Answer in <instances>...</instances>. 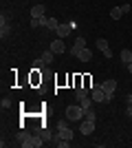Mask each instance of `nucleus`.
Segmentation results:
<instances>
[{"instance_id":"nucleus-1","label":"nucleus","mask_w":132,"mask_h":148,"mask_svg":"<svg viewBox=\"0 0 132 148\" xmlns=\"http://www.w3.org/2000/svg\"><path fill=\"white\" fill-rule=\"evenodd\" d=\"M66 119H68V122H82L84 119V108L77 106V104L66 106Z\"/></svg>"},{"instance_id":"nucleus-2","label":"nucleus","mask_w":132,"mask_h":148,"mask_svg":"<svg viewBox=\"0 0 132 148\" xmlns=\"http://www.w3.org/2000/svg\"><path fill=\"white\" fill-rule=\"evenodd\" d=\"M101 88H104V93H106V99L110 102V99L114 97V91H117V80H114V77H110V80L101 82Z\"/></svg>"},{"instance_id":"nucleus-3","label":"nucleus","mask_w":132,"mask_h":148,"mask_svg":"<svg viewBox=\"0 0 132 148\" xmlns=\"http://www.w3.org/2000/svg\"><path fill=\"white\" fill-rule=\"evenodd\" d=\"M57 137H62V139H73L75 137V133L68 128V122H57Z\"/></svg>"},{"instance_id":"nucleus-4","label":"nucleus","mask_w":132,"mask_h":148,"mask_svg":"<svg viewBox=\"0 0 132 148\" xmlns=\"http://www.w3.org/2000/svg\"><path fill=\"white\" fill-rule=\"evenodd\" d=\"M44 146V137L42 135H29V139H26L24 144H22V148H42Z\"/></svg>"},{"instance_id":"nucleus-5","label":"nucleus","mask_w":132,"mask_h":148,"mask_svg":"<svg viewBox=\"0 0 132 148\" xmlns=\"http://www.w3.org/2000/svg\"><path fill=\"white\" fill-rule=\"evenodd\" d=\"M90 97H93V102H108L101 84H93V86H90Z\"/></svg>"},{"instance_id":"nucleus-6","label":"nucleus","mask_w":132,"mask_h":148,"mask_svg":"<svg viewBox=\"0 0 132 148\" xmlns=\"http://www.w3.org/2000/svg\"><path fill=\"white\" fill-rule=\"evenodd\" d=\"M73 29H77V25H75V22H64V25H60V27H57V31H55V33H57V36H60V38L64 40L66 36H70V33H73Z\"/></svg>"},{"instance_id":"nucleus-7","label":"nucleus","mask_w":132,"mask_h":148,"mask_svg":"<svg viewBox=\"0 0 132 148\" xmlns=\"http://www.w3.org/2000/svg\"><path fill=\"white\" fill-rule=\"evenodd\" d=\"M0 36H2V38H9V36H11V27H9V18H7L5 13H2V18H0Z\"/></svg>"},{"instance_id":"nucleus-8","label":"nucleus","mask_w":132,"mask_h":148,"mask_svg":"<svg viewBox=\"0 0 132 148\" xmlns=\"http://www.w3.org/2000/svg\"><path fill=\"white\" fill-rule=\"evenodd\" d=\"M95 130V122L93 119H82V124H79V133L82 135H90Z\"/></svg>"},{"instance_id":"nucleus-9","label":"nucleus","mask_w":132,"mask_h":148,"mask_svg":"<svg viewBox=\"0 0 132 148\" xmlns=\"http://www.w3.org/2000/svg\"><path fill=\"white\" fill-rule=\"evenodd\" d=\"M97 49H99L106 58H112V51H110V44H108V40L99 38V40H97Z\"/></svg>"},{"instance_id":"nucleus-10","label":"nucleus","mask_w":132,"mask_h":148,"mask_svg":"<svg viewBox=\"0 0 132 148\" xmlns=\"http://www.w3.org/2000/svg\"><path fill=\"white\" fill-rule=\"evenodd\" d=\"M51 51H53V53H57V56L66 51V44H64L62 38H57V40H53V42H51Z\"/></svg>"},{"instance_id":"nucleus-11","label":"nucleus","mask_w":132,"mask_h":148,"mask_svg":"<svg viewBox=\"0 0 132 148\" xmlns=\"http://www.w3.org/2000/svg\"><path fill=\"white\" fill-rule=\"evenodd\" d=\"M82 49H86V38H84V36H77V38H75V44H73V49H70V51L77 56Z\"/></svg>"},{"instance_id":"nucleus-12","label":"nucleus","mask_w":132,"mask_h":148,"mask_svg":"<svg viewBox=\"0 0 132 148\" xmlns=\"http://www.w3.org/2000/svg\"><path fill=\"white\" fill-rule=\"evenodd\" d=\"M75 58H77L79 62H90V60H93V51H90V49L86 47V49H82V51H79V53H77Z\"/></svg>"},{"instance_id":"nucleus-13","label":"nucleus","mask_w":132,"mask_h":148,"mask_svg":"<svg viewBox=\"0 0 132 148\" xmlns=\"http://www.w3.org/2000/svg\"><path fill=\"white\" fill-rule=\"evenodd\" d=\"M90 95V86H75V97H77V102L82 97H88Z\"/></svg>"},{"instance_id":"nucleus-14","label":"nucleus","mask_w":132,"mask_h":148,"mask_svg":"<svg viewBox=\"0 0 132 148\" xmlns=\"http://www.w3.org/2000/svg\"><path fill=\"white\" fill-rule=\"evenodd\" d=\"M44 11H46V7H44V5H33L31 7V18H42Z\"/></svg>"},{"instance_id":"nucleus-15","label":"nucleus","mask_w":132,"mask_h":148,"mask_svg":"<svg viewBox=\"0 0 132 148\" xmlns=\"http://www.w3.org/2000/svg\"><path fill=\"white\" fill-rule=\"evenodd\" d=\"M40 58H42V62H44V64H51V62H53V60H55V53H53V51H44V53H40Z\"/></svg>"},{"instance_id":"nucleus-16","label":"nucleus","mask_w":132,"mask_h":148,"mask_svg":"<svg viewBox=\"0 0 132 148\" xmlns=\"http://www.w3.org/2000/svg\"><path fill=\"white\" fill-rule=\"evenodd\" d=\"M121 16H123V9H121V7H112V9H110V18L112 20H121Z\"/></svg>"},{"instance_id":"nucleus-17","label":"nucleus","mask_w":132,"mask_h":148,"mask_svg":"<svg viewBox=\"0 0 132 148\" xmlns=\"http://www.w3.org/2000/svg\"><path fill=\"white\" fill-rule=\"evenodd\" d=\"M79 106H82V108H84V113H86L88 108L93 106V97H90V95H88V97H82V99H79Z\"/></svg>"},{"instance_id":"nucleus-18","label":"nucleus","mask_w":132,"mask_h":148,"mask_svg":"<svg viewBox=\"0 0 132 148\" xmlns=\"http://www.w3.org/2000/svg\"><path fill=\"white\" fill-rule=\"evenodd\" d=\"M121 62H123V64L128 66V64L132 62V51H128V49H123V51H121Z\"/></svg>"},{"instance_id":"nucleus-19","label":"nucleus","mask_w":132,"mask_h":148,"mask_svg":"<svg viewBox=\"0 0 132 148\" xmlns=\"http://www.w3.org/2000/svg\"><path fill=\"white\" fill-rule=\"evenodd\" d=\"M57 27H60L57 18H49V20H46V29H49V31H57Z\"/></svg>"},{"instance_id":"nucleus-20","label":"nucleus","mask_w":132,"mask_h":148,"mask_svg":"<svg viewBox=\"0 0 132 148\" xmlns=\"http://www.w3.org/2000/svg\"><path fill=\"white\" fill-rule=\"evenodd\" d=\"M49 66V64H44L42 58H38V60H33V71H44V69Z\"/></svg>"},{"instance_id":"nucleus-21","label":"nucleus","mask_w":132,"mask_h":148,"mask_svg":"<svg viewBox=\"0 0 132 148\" xmlns=\"http://www.w3.org/2000/svg\"><path fill=\"white\" fill-rule=\"evenodd\" d=\"M84 119H93V122L97 119V115H95V111H93V108H88V111L84 113Z\"/></svg>"},{"instance_id":"nucleus-22","label":"nucleus","mask_w":132,"mask_h":148,"mask_svg":"<svg viewBox=\"0 0 132 148\" xmlns=\"http://www.w3.org/2000/svg\"><path fill=\"white\" fill-rule=\"evenodd\" d=\"M0 106H2V108H9V106H11V99H9V97H5L2 102H0Z\"/></svg>"},{"instance_id":"nucleus-23","label":"nucleus","mask_w":132,"mask_h":148,"mask_svg":"<svg viewBox=\"0 0 132 148\" xmlns=\"http://www.w3.org/2000/svg\"><path fill=\"white\" fill-rule=\"evenodd\" d=\"M126 106H132V93H128V95H126Z\"/></svg>"},{"instance_id":"nucleus-24","label":"nucleus","mask_w":132,"mask_h":148,"mask_svg":"<svg viewBox=\"0 0 132 148\" xmlns=\"http://www.w3.org/2000/svg\"><path fill=\"white\" fill-rule=\"evenodd\" d=\"M31 27H33V29H35V27H40V20H38V18H31Z\"/></svg>"},{"instance_id":"nucleus-25","label":"nucleus","mask_w":132,"mask_h":148,"mask_svg":"<svg viewBox=\"0 0 132 148\" xmlns=\"http://www.w3.org/2000/svg\"><path fill=\"white\" fill-rule=\"evenodd\" d=\"M121 9H123V13H130L132 7H130V5H121Z\"/></svg>"},{"instance_id":"nucleus-26","label":"nucleus","mask_w":132,"mask_h":148,"mask_svg":"<svg viewBox=\"0 0 132 148\" xmlns=\"http://www.w3.org/2000/svg\"><path fill=\"white\" fill-rule=\"evenodd\" d=\"M40 20V27H46V20H49V18H44V16H42V18H38Z\"/></svg>"},{"instance_id":"nucleus-27","label":"nucleus","mask_w":132,"mask_h":148,"mask_svg":"<svg viewBox=\"0 0 132 148\" xmlns=\"http://www.w3.org/2000/svg\"><path fill=\"white\" fill-rule=\"evenodd\" d=\"M126 113H128V117H132V106H128V108H126Z\"/></svg>"},{"instance_id":"nucleus-28","label":"nucleus","mask_w":132,"mask_h":148,"mask_svg":"<svg viewBox=\"0 0 132 148\" xmlns=\"http://www.w3.org/2000/svg\"><path fill=\"white\" fill-rule=\"evenodd\" d=\"M128 71H130V73H132V62H130V64H128Z\"/></svg>"}]
</instances>
